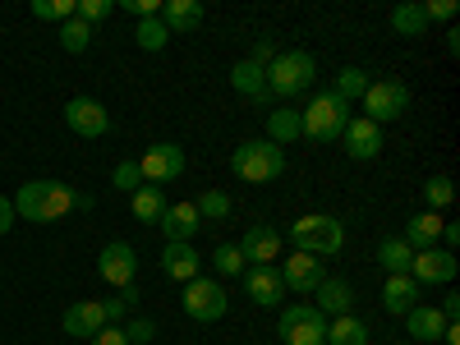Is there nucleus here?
Here are the masks:
<instances>
[{"label":"nucleus","mask_w":460,"mask_h":345,"mask_svg":"<svg viewBox=\"0 0 460 345\" xmlns=\"http://www.w3.org/2000/svg\"><path fill=\"white\" fill-rule=\"evenodd\" d=\"M69 212H74V189L60 184V180H28V184H19V194H14V217L37 221V226L60 221Z\"/></svg>","instance_id":"obj_1"},{"label":"nucleus","mask_w":460,"mask_h":345,"mask_svg":"<svg viewBox=\"0 0 460 345\" xmlns=\"http://www.w3.org/2000/svg\"><path fill=\"white\" fill-rule=\"evenodd\" d=\"M230 175L249 184H272L286 175V147H277L272 138H249L230 152Z\"/></svg>","instance_id":"obj_2"},{"label":"nucleus","mask_w":460,"mask_h":345,"mask_svg":"<svg viewBox=\"0 0 460 345\" xmlns=\"http://www.w3.org/2000/svg\"><path fill=\"white\" fill-rule=\"evenodd\" d=\"M318 79V60L309 51H277V60L267 65V93L272 102H290L299 93H309Z\"/></svg>","instance_id":"obj_3"},{"label":"nucleus","mask_w":460,"mask_h":345,"mask_svg":"<svg viewBox=\"0 0 460 345\" xmlns=\"http://www.w3.org/2000/svg\"><path fill=\"white\" fill-rule=\"evenodd\" d=\"M299 125H304V138H314V143H332L345 134V125H350V102L336 97L332 88L314 93V102L299 111Z\"/></svg>","instance_id":"obj_4"},{"label":"nucleus","mask_w":460,"mask_h":345,"mask_svg":"<svg viewBox=\"0 0 460 345\" xmlns=\"http://www.w3.org/2000/svg\"><path fill=\"white\" fill-rule=\"evenodd\" d=\"M290 244H295L299 253L332 258V253H341V244H345V226H341L336 217H327V212H309V217H299V221L290 226Z\"/></svg>","instance_id":"obj_5"},{"label":"nucleus","mask_w":460,"mask_h":345,"mask_svg":"<svg viewBox=\"0 0 460 345\" xmlns=\"http://www.w3.org/2000/svg\"><path fill=\"white\" fill-rule=\"evenodd\" d=\"M359 102H364V120H373L382 129L387 120H401V115L410 111V88L401 79H373Z\"/></svg>","instance_id":"obj_6"},{"label":"nucleus","mask_w":460,"mask_h":345,"mask_svg":"<svg viewBox=\"0 0 460 345\" xmlns=\"http://www.w3.org/2000/svg\"><path fill=\"white\" fill-rule=\"evenodd\" d=\"M226 309H230V295H226L221 281L194 277V281L184 286V314L194 318V323H217V318H226Z\"/></svg>","instance_id":"obj_7"},{"label":"nucleus","mask_w":460,"mask_h":345,"mask_svg":"<svg viewBox=\"0 0 460 345\" xmlns=\"http://www.w3.org/2000/svg\"><path fill=\"white\" fill-rule=\"evenodd\" d=\"M281 341L286 345H323L327 336V318L314 309V304H290V309L281 314Z\"/></svg>","instance_id":"obj_8"},{"label":"nucleus","mask_w":460,"mask_h":345,"mask_svg":"<svg viewBox=\"0 0 460 345\" xmlns=\"http://www.w3.org/2000/svg\"><path fill=\"white\" fill-rule=\"evenodd\" d=\"M138 171H143V184H171L184 175V147L180 143H152L143 157H138Z\"/></svg>","instance_id":"obj_9"},{"label":"nucleus","mask_w":460,"mask_h":345,"mask_svg":"<svg viewBox=\"0 0 460 345\" xmlns=\"http://www.w3.org/2000/svg\"><path fill=\"white\" fill-rule=\"evenodd\" d=\"M65 125L79 138H102V134H111V111L97 97H69L65 102Z\"/></svg>","instance_id":"obj_10"},{"label":"nucleus","mask_w":460,"mask_h":345,"mask_svg":"<svg viewBox=\"0 0 460 345\" xmlns=\"http://www.w3.org/2000/svg\"><path fill=\"white\" fill-rule=\"evenodd\" d=\"M97 277H102L106 286H115V290L134 286V277H138V253H134L125 240H111V244L102 249V258H97Z\"/></svg>","instance_id":"obj_11"},{"label":"nucleus","mask_w":460,"mask_h":345,"mask_svg":"<svg viewBox=\"0 0 460 345\" xmlns=\"http://www.w3.org/2000/svg\"><path fill=\"white\" fill-rule=\"evenodd\" d=\"M240 258H249L253 267H277V258H281V230L267 226V221H253L244 230V240H240Z\"/></svg>","instance_id":"obj_12"},{"label":"nucleus","mask_w":460,"mask_h":345,"mask_svg":"<svg viewBox=\"0 0 460 345\" xmlns=\"http://www.w3.org/2000/svg\"><path fill=\"white\" fill-rule=\"evenodd\" d=\"M456 253H447L442 244H433V249H424V253H414V262H410V277L419 281V286H447V281H456Z\"/></svg>","instance_id":"obj_13"},{"label":"nucleus","mask_w":460,"mask_h":345,"mask_svg":"<svg viewBox=\"0 0 460 345\" xmlns=\"http://www.w3.org/2000/svg\"><path fill=\"white\" fill-rule=\"evenodd\" d=\"M281 281H286V290H295V295H314V290L323 286V258L295 249V253L286 258V267H281Z\"/></svg>","instance_id":"obj_14"},{"label":"nucleus","mask_w":460,"mask_h":345,"mask_svg":"<svg viewBox=\"0 0 460 345\" xmlns=\"http://www.w3.org/2000/svg\"><path fill=\"white\" fill-rule=\"evenodd\" d=\"M345 157L350 162H373L382 152V129L373 120H364V115H350V125H345Z\"/></svg>","instance_id":"obj_15"},{"label":"nucleus","mask_w":460,"mask_h":345,"mask_svg":"<svg viewBox=\"0 0 460 345\" xmlns=\"http://www.w3.org/2000/svg\"><path fill=\"white\" fill-rule=\"evenodd\" d=\"M162 235H166V244H189L199 235V226H203V217L194 212V203H166V212H162Z\"/></svg>","instance_id":"obj_16"},{"label":"nucleus","mask_w":460,"mask_h":345,"mask_svg":"<svg viewBox=\"0 0 460 345\" xmlns=\"http://www.w3.org/2000/svg\"><path fill=\"white\" fill-rule=\"evenodd\" d=\"M318 304L314 309L332 323V318H345V314H355V286L350 281H341V277H323V286L314 290Z\"/></svg>","instance_id":"obj_17"},{"label":"nucleus","mask_w":460,"mask_h":345,"mask_svg":"<svg viewBox=\"0 0 460 345\" xmlns=\"http://www.w3.org/2000/svg\"><path fill=\"white\" fill-rule=\"evenodd\" d=\"M244 286H249L253 304H262V309H277V304L286 299L281 267H244Z\"/></svg>","instance_id":"obj_18"},{"label":"nucleus","mask_w":460,"mask_h":345,"mask_svg":"<svg viewBox=\"0 0 460 345\" xmlns=\"http://www.w3.org/2000/svg\"><path fill=\"white\" fill-rule=\"evenodd\" d=\"M106 327V314H102V299H79L65 309V332L79 336V341H93L97 332Z\"/></svg>","instance_id":"obj_19"},{"label":"nucleus","mask_w":460,"mask_h":345,"mask_svg":"<svg viewBox=\"0 0 460 345\" xmlns=\"http://www.w3.org/2000/svg\"><path fill=\"white\" fill-rule=\"evenodd\" d=\"M162 272L180 286H189L194 277H203V258L194 253V244H166L162 249Z\"/></svg>","instance_id":"obj_20"},{"label":"nucleus","mask_w":460,"mask_h":345,"mask_svg":"<svg viewBox=\"0 0 460 345\" xmlns=\"http://www.w3.org/2000/svg\"><path fill=\"white\" fill-rule=\"evenodd\" d=\"M230 88H235L240 97L258 102V106H272V93H267V69L253 65V60H240L235 69H230Z\"/></svg>","instance_id":"obj_21"},{"label":"nucleus","mask_w":460,"mask_h":345,"mask_svg":"<svg viewBox=\"0 0 460 345\" xmlns=\"http://www.w3.org/2000/svg\"><path fill=\"white\" fill-rule=\"evenodd\" d=\"M419 290H424V286H419L410 272L387 277V286H382V309H387L392 318H405V314L414 309V304H419Z\"/></svg>","instance_id":"obj_22"},{"label":"nucleus","mask_w":460,"mask_h":345,"mask_svg":"<svg viewBox=\"0 0 460 345\" xmlns=\"http://www.w3.org/2000/svg\"><path fill=\"white\" fill-rule=\"evenodd\" d=\"M405 332H410L419 345H438V341H442V332H447V318H442V309L414 304V309L405 314Z\"/></svg>","instance_id":"obj_23"},{"label":"nucleus","mask_w":460,"mask_h":345,"mask_svg":"<svg viewBox=\"0 0 460 345\" xmlns=\"http://www.w3.org/2000/svg\"><path fill=\"white\" fill-rule=\"evenodd\" d=\"M414 253H424V249H433L438 240H442V212H414L410 221H405V235H401Z\"/></svg>","instance_id":"obj_24"},{"label":"nucleus","mask_w":460,"mask_h":345,"mask_svg":"<svg viewBox=\"0 0 460 345\" xmlns=\"http://www.w3.org/2000/svg\"><path fill=\"white\" fill-rule=\"evenodd\" d=\"M157 19L166 23L171 37H175V32H194V28L203 23V5H199V0H166Z\"/></svg>","instance_id":"obj_25"},{"label":"nucleus","mask_w":460,"mask_h":345,"mask_svg":"<svg viewBox=\"0 0 460 345\" xmlns=\"http://www.w3.org/2000/svg\"><path fill=\"white\" fill-rule=\"evenodd\" d=\"M129 208H134V221H147V226H157L162 212H166V189L157 184H143L129 194Z\"/></svg>","instance_id":"obj_26"},{"label":"nucleus","mask_w":460,"mask_h":345,"mask_svg":"<svg viewBox=\"0 0 460 345\" xmlns=\"http://www.w3.org/2000/svg\"><path fill=\"white\" fill-rule=\"evenodd\" d=\"M299 134H304V125H299V111H290V106L267 111V138H272L277 147H290Z\"/></svg>","instance_id":"obj_27"},{"label":"nucleus","mask_w":460,"mask_h":345,"mask_svg":"<svg viewBox=\"0 0 460 345\" xmlns=\"http://www.w3.org/2000/svg\"><path fill=\"white\" fill-rule=\"evenodd\" d=\"M323 345H368V323H364V318H355V314L332 318V323H327Z\"/></svg>","instance_id":"obj_28"},{"label":"nucleus","mask_w":460,"mask_h":345,"mask_svg":"<svg viewBox=\"0 0 460 345\" xmlns=\"http://www.w3.org/2000/svg\"><path fill=\"white\" fill-rule=\"evenodd\" d=\"M377 262L387 267V277H401V272H410V262H414V249L401 240V235H387L377 244Z\"/></svg>","instance_id":"obj_29"},{"label":"nucleus","mask_w":460,"mask_h":345,"mask_svg":"<svg viewBox=\"0 0 460 345\" xmlns=\"http://www.w3.org/2000/svg\"><path fill=\"white\" fill-rule=\"evenodd\" d=\"M392 28H396V37H424V32H429L424 5H419V0H410V5H396V10H392Z\"/></svg>","instance_id":"obj_30"},{"label":"nucleus","mask_w":460,"mask_h":345,"mask_svg":"<svg viewBox=\"0 0 460 345\" xmlns=\"http://www.w3.org/2000/svg\"><path fill=\"white\" fill-rule=\"evenodd\" d=\"M368 84H373V79H368V69L345 65V69L336 74V88H332V93H336V97H345V102H359V97L368 93Z\"/></svg>","instance_id":"obj_31"},{"label":"nucleus","mask_w":460,"mask_h":345,"mask_svg":"<svg viewBox=\"0 0 460 345\" xmlns=\"http://www.w3.org/2000/svg\"><path fill=\"white\" fill-rule=\"evenodd\" d=\"M134 42L143 47V51H162L166 42H171V32H166V23L152 14V19H138V32H134Z\"/></svg>","instance_id":"obj_32"},{"label":"nucleus","mask_w":460,"mask_h":345,"mask_svg":"<svg viewBox=\"0 0 460 345\" xmlns=\"http://www.w3.org/2000/svg\"><path fill=\"white\" fill-rule=\"evenodd\" d=\"M212 272H217V277H244L240 244H217V249H212Z\"/></svg>","instance_id":"obj_33"},{"label":"nucleus","mask_w":460,"mask_h":345,"mask_svg":"<svg viewBox=\"0 0 460 345\" xmlns=\"http://www.w3.org/2000/svg\"><path fill=\"white\" fill-rule=\"evenodd\" d=\"M194 212L203 221H226L230 217V194H221V189H208V194L194 199Z\"/></svg>","instance_id":"obj_34"},{"label":"nucleus","mask_w":460,"mask_h":345,"mask_svg":"<svg viewBox=\"0 0 460 345\" xmlns=\"http://www.w3.org/2000/svg\"><path fill=\"white\" fill-rule=\"evenodd\" d=\"M88 42H93V28H88L84 19H69V23L60 28V47H65L69 56H84Z\"/></svg>","instance_id":"obj_35"},{"label":"nucleus","mask_w":460,"mask_h":345,"mask_svg":"<svg viewBox=\"0 0 460 345\" xmlns=\"http://www.w3.org/2000/svg\"><path fill=\"white\" fill-rule=\"evenodd\" d=\"M424 199H429V212H442V208H451V199H456V184H451L447 175H433V180L424 184Z\"/></svg>","instance_id":"obj_36"},{"label":"nucleus","mask_w":460,"mask_h":345,"mask_svg":"<svg viewBox=\"0 0 460 345\" xmlns=\"http://www.w3.org/2000/svg\"><path fill=\"white\" fill-rule=\"evenodd\" d=\"M111 184L120 189V194H134V189H143V171H138V162H120L111 171Z\"/></svg>","instance_id":"obj_37"},{"label":"nucleus","mask_w":460,"mask_h":345,"mask_svg":"<svg viewBox=\"0 0 460 345\" xmlns=\"http://www.w3.org/2000/svg\"><path fill=\"white\" fill-rule=\"evenodd\" d=\"M32 14H37V19H60V23H69V19H74V0H32Z\"/></svg>","instance_id":"obj_38"},{"label":"nucleus","mask_w":460,"mask_h":345,"mask_svg":"<svg viewBox=\"0 0 460 345\" xmlns=\"http://www.w3.org/2000/svg\"><path fill=\"white\" fill-rule=\"evenodd\" d=\"M111 10H115V0H79V5H74V19H84V23L93 28V23H102Z\"/></svg>","instance_id":"obj_39"},{"label":"nucleus","mask_w":460,"mask_h":345,"mask_svg":"<svg viewBox=\"0 0 460 345\" xmlns=\"http://www.w3.org/2000/svg\"><path fill=\"white\" fill-rule=\"evenodd\" d=\"M125 336H129V345H147V341H157V323L152 318H129Z\"/></svg>","instance_id":"obj_40"},{"label":"nucleus","mask_w":460,"mask_h":345,"mask_svg":"<svg viewBox=\"0 0 460 345\" xmlns=\"http://www.w3.org/2000/svg\"><path fill=\"white\" fill-rule=\"evenodd\" d=\"M419 5H424V19H429V23L456 19V0H419Z\"/></svg>","instance_id":"obj_41"},{"label":"nucleus","mask_w":460,"mask_h":345,"mask_svg":"<svg viewBox=\"0 0 460 345\" xmlns=\"http://www.w3.org/2000/svg\"><path fill=\"white\" fill-rule=\"evenodd\" d=\"M120 10H129L134 19H152V14H162L157 0H120Z\"/></svg>","instance_id":"obj_42"},{"label":"nucleus","mask_w":460,"mask_h":345,"mask_svg":"<svg viewBox=\"0 0 460 345\" xmlns=\"http://www.w3.org/2000/svg\"><path fill=\"white\" fill-rule=\"evenodd\" d=\"M93 345H129V336H125V327H102L93 336Z\"/></svg>","instance_id":"obj_43"},{"label":"nucleus","mask_w":460,"mask_h":345,"mask_svg":"<svg viewBox=\"0 0 460 345\" xmlns=\"http://www.w3.org/2000/svg\"><path fill=\"white\" fill-rule=\"evenodd\" d=\"M249 60H253V65H262V69H267V65H272V60H277V47H272V42H267V37H262V42H258V47H253V51H249Z\"/></svg>","instance_id":"obj_44"},{"label":"nucleus","mask_w":460,"mask_h":345,"mask_svg":"<svg viewBox=\"0 0 460 345\" xmlns=\"http://www.w3.org/2000/svg\"><path fill=\"white\" fill-rule=\"evenodd\" d=\"M102 314H106V327H115L129 309H125V299H102Z\"/></svg>","instance_id":"obj_45"},{"label":"nucleus","mask_w":460,"mask_h":345,"mask_svg":"<svg viewBox=\"0 0 460 345\" xmlns=\"http://www.w3.org/2000/svg\"><path fill=\"white\" fill-rule=\"evenodd\" d=\"M10 226H14V199L0 194V235H10Z\"/></svg>","instance_id":"obj_46"},{"label":"nucleus","mask_w":460,"mask_h":345,"mask_svg":"<svg viewBox=\"0 0 460 345\" xmlns=\"http://www.w3.org/2000/svg\"><path fill=\"white\" fill-rule=\"evenodd\" d=\"M442 318H447V323L460 318V295H447V299H442Z\"/></svg>","instance_id":"obj_47"},{"label":"nucleus","mask_w":460,"mask_h":345,"mask_svg":"<svg viewBox=\"0 0 460 345\" xmlns=\"http://www.w3.org/2000/svg\"><path fill=\"white\" fill-rule=\"evenodd\" d=\"M447 51H451V56H460V32H456V28L447 32Z\"/></svg>","instance_id":"obj_48"},{"label":"nucleus","mask_w":460,"mask_h":345,"mask_svg":"<svg viewBox=\"0 0 460 345\" xmlns=\"http://www.w3.org/2000/svg\"><path fill=\"white\" fill-rule=\"evenodd\" d=\"M392 345H410V341H392Z\"/></svg>","instance_id":"obj_49"}]
</instances>
